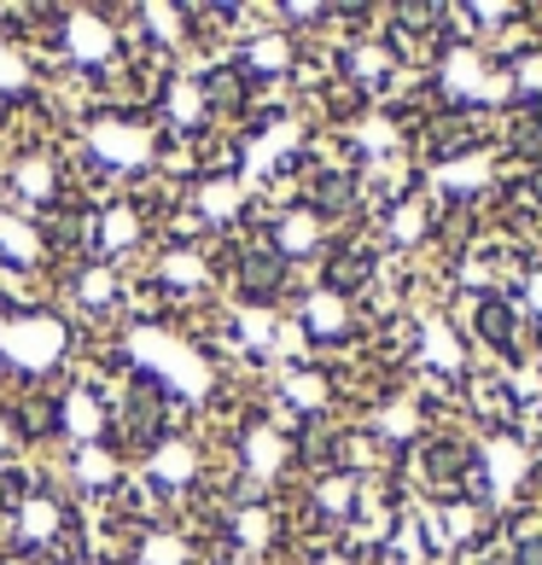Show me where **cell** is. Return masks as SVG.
Instances as JSON below:
<instances>
[{"label":"cell","instance_id":"cell-2","mask_svg":"<svg viewBox=\"0 0 542 565\" xmlns=\"http://www.w3.org/2000/svg\"><path fill=\"white\" fill-rule=\"evenodd\" d=\"M472 327H478V339H490L496 350H513L519 316H513L508 298H478V303H472Z\"/></svg>","mask_w":542,"mask_h":565},{"label":"cell","instance_id":"cell-3","mask_svg":"<svg viewBox=\"0 0 542 565\" xmlns=\"http://www.w3.org/2000/svg\"><path fill=\"white\" fill-rule=\"evenodd\" d=\"M513 565H542V531H525L513 542Z\"/></svg>","mask_w":542,"mask_h":565},{"label":"cell","instance_id":"cell-1","mask_svg":"<svg viewBox=\"0 0 542 565\" xmlns=\"http://www.w3.org/2000/svg\"><path fill=\"white\" fill-rule=\"evenodd\" d=\"M234 275L245 303H275L286 286V257L280 250H245V257H234Z\"/></svg>","mask_w":542,"mask_h":565}]
</instances>
